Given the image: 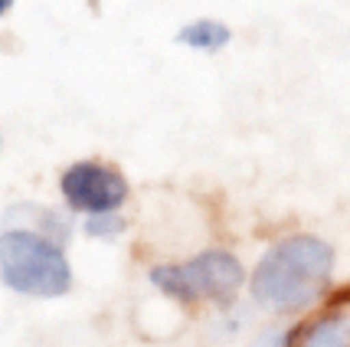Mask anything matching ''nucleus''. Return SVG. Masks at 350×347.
<instances>
[{"mask_svg": "<svg viewBox=\"0 0 350 347\" xmlns=\"http://www.w3.org/2000/svg\"><path fill=\"white\" fill-rule=\"evenodd\" d=\"M337 292V246L311 229L278 233L249 266V305L269 321H301Z\"/></svg>", "mask_w": 350, "mask_h": 347, "instance_id": "1", "label": "nucleus"}, {"mask_svg": "<svg viewBox=\"0 0 350 347\" xmlns=\"http://www.w3.org/2000/svg\"><path fill=\"white\" fill-rule=\"evenodd\" d=\"M148 282L157 288V295L180 308L229 311L245 298L249 266L229 246H203L183 259H164L148 266Z\"/></svg>", "mask_w": 350, "mask_h": 347, "instance_id": "2", "label": "nucleus"}, {"mask_svg": "<svg viewBox=\"0 0 350 347\" xmlns=\"http://www.w3.org/2000/svg\"><path fill=\"white\" fill-rule=\"evenodd\" d=\"M0 285L23 298H66L76 285L66 246L27 227H0Z\"/></svg>", "mask_w": 350, "mask_h": 347, "instance_id": "3", "label": "nucleus"}, {"mask_svg": "<svg viewBox=\"0 0 350 347\" xmlns=\"http://www.w3.org/2000/svg\"><path fill=\"white\" fill-rule=\"evenodd\" d=\"M62 207L76 220L95 213H118L131 203V181L115 161L105 157H79L66 164L56 177Z\"/></svg>", "mask_w": 350, "mask_h": 347, "instance_id": "4", "label": "nucleus"}, {"mask_svg": "<svg viewBox=\"0 0 350 347\" xmlns=\"http://www.w3.org/2000/svg\"><path fill=\"white\" fill-rule=\"evenodd\" d=\"M291 347H350V285L337 288L321 308L295 321Z\"/></svg>", "mask_w": 350, "mask_h": 347, "instance_id": "5", "label": "nucleus"}, {"mask_svg": "<svg viewBox=\"0 0 350 347\" xmlns=\"http://www.w3.org/2000/svg\"><path fill=\"white\" fill-rule=\"evenodd\" d=\"M0 227H27L36 229L49 240L69 246L72 233L79 229V220L66 207H49V203H33V200H23V203H14L7 207L3 216H0Z\"/></svg>", "mask_w": 350, "mask_h": 347, "instance_id": "6", "label": "nucleus"}, {"mask_svg": "<svg viewBox=\"0 0 350 347\" xmlns=\"http://www.w3.org/2000/svg\"><path fill=\"white\" fill-rule=\"evenodd\" d=\"M174 40H177V46L190 49V53L216 56V53H223L232 43V27L226 20H219V16H193L174 33Z\"/></svg>", "mask_w": 350, "mask_h": 347, "instance_id": "7", "label": "nucleus"}, {"mask_svg": "<svg viewBox=\"0 0 350 347\" xmlns=\"http://www.w3.org/2000/svg\"><path fill=\"white\" fill-rule=\"evenodd\" d=\"M128 229H131V220L124 216V210L95 213V216H82V220H79V233L95 242H115V240H122Z\"/></svg>", "mask_w": 350, "mask_h": 347, "instance_id": "8", "label": "nucleus"}, {"mask_svg": "<svg viewBox=\"0 0 350 347\" xmlns=\"http://www.w3.org/2000/svg\"><path fill=\"white\" fill-rule=\"evenodd\" d=\"M291 337H295V321H269L262 331L249 337L245 347H291Z\"/></svg>", "mask_w": 350, "mask_h": 347, "instance_id": "9", "label": "nucleus"}, {"mask_svg": "<svg viewBox=\"0 0 350 347\" xmlns=\"http://www.w3.org/2000/svg\"><path fill=\"white\" fill-rule=\"evenodd\" d=\"M14 7H16V0H0V20H3V16H10Z\"/></svg>", "mask_w": 350, "mask_h": 347, "instance_id": "10", "label": "nucleus"}, {"mask_svg": "<svg viewBox=\"0 0 350 347\" xmlns=\"http://www.w3.org/2000/svg\"><path fill=\"white\" fill-rule=\"evenodd\" d=\"M0 148H3V135H0Z\"/></svg>", "mask_w": 350, "mask_h": 347, "instance_id": "11", "label": "nucleus"}]
</instances>
